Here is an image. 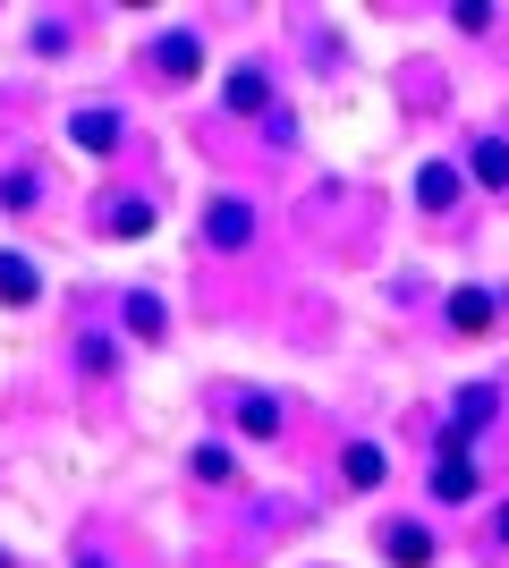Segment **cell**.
<instances>
[{
    "mask_svg": "<svg viewBox=\"0 0 509 568\" xmlns=\"http://www.w3.org/2000/svg\"><path fill=\"white\" fill-rule=\"evenodd\" d=\"M450 195H459L450 162H425V170H416V204H425V213H450Z\"/></svg>",
    "mask_w": 509,
    "mask_h": 568,
    "instance_id": "cell-4",
    "label": "cell"
},
{
    "mask_svg": "<svg viewBox=\"0 0 509 568\" xmlns=\"http://www.w3.org/2000/svg\"><path fill=\"white\" fill-rule=\"evenodd\" d=\"M492 314H501L492 288H459V297H450V323H459V332H492Z\"/></svg>",
    "mask_w": 509,
    "mask_h": 568,
    "instance_id": "cell-2",
    "label": "cell"
},
{
    "mask_svg": "<svg viewBox=\"0 0 509 568\" xmlns=\"http://www.w3.org/2000/svg\"><path fill=\"white\" fill-rule=\"evenodd\" d=\"M485 416H492V390H485V382H476V390H459V433H476Z\"/></svg>",
    "mask_w": 509,
    "mask_h": 568,
    "instance_id": "cell-14",
    "label": "cell"
},
{
    "mask_svg": "<svg viewBox=\"0 0 509 568\" xmlns=\"http://www.w3.org/2000/svg\"><path fill=\"white\" fill-rule=\"evenodd\" d=\"M339 467H348V484H357V493H374V484H383V450H374V442H357Z\"/></svg>",
    "mask_w": 509,
    "mask_h": 568,
    "instance_id": "cell-10",
    "label": "cell"
},
{
    "mask_svg": "<svg viewBox=\"0 0 509 568\" xmlns=\"http://www.w3.org/2000/svg\"><path fill=\"white\" fill-rule=\"evenodd\" d=\"M246 230H255L246 204H213V213H204V237H213V246H246Z\"/></svg>",
    "mask_w": 509,
    "mask_h": 568,
    "instance_id": "cell-3",
    "label": "cell"
},
{
    "mask_svg": "<svg viewBox=\"0 0 509 568\" xmlns=\"http://www.w3.org/2000/svg\"><path fill=\"white\" fill-rule=\"evenodd\" d=\"M195 475H204V484H230V450H195Z\"/></svg>",
    "mask_w": 509,
    "mask_h": 568,
    "instance_id": "cell-16",
    "label": "cell"
},
{
    "mask_svg": "<svg viewBox=\"0 0 509 568\" xmlns=\"http://www.w3.org/2000/svg\"><path fill=\"white\" fill-rule=\"evenodd\" d=\"M111 230H120V237H145V230H153V204H120V213H111Z\"/></svg>",
    "mask_w": 509,
    "mask_h": 568,
    "instance_id": "cell-15",
    "label": "cell"
},
{
    "mask_svg": "<svg viewBox=\"0 0 509 568\" xmlns=\"http://www.w3.org/2000/svg\"><path fill=\"white\" fill-rule=\"evenodd\" d=\"M390 560H399V568H434V535H425V526H390Z\"/></svg>",
    "mask_w": 509,
    "mask_h": 568,
    "instance_id": "cell-5",
    "label": "cell"
},
{
    "mask_svg": "<svg viewBox=\"0 0 509 568\" xmlns=\"http://www.w3.org/2000/svg\"><path fill=\"white\" fill-rule=\"evenodd\" d=\"M34 263H18V255H0V297H9V306H26V297H34Z\"/></svg>",
    "mask_w": 509,
    "mask_h": 568,
    "instance_id": "cell-9",
    "label": "cell"
},
{
    "mask_svg": "<svg viewBox=\"0 0 509 568\" xmlns=\"http://www.w3.org/2000/svg\"><path fill=\"white\" fill-rule=\"evenodd\" d=\"M501 544H509V509H501Z\"/></svg>",
    "mask_w": 509,
    "mask_h": 568,
    "instance_id": "cell-17",
    "label": "cell"
},
{
    "mask_svg": "<svg viewBox=\"0 0 509 568\" xmlns=\"http://www.w3.org/2000/svg\"><path fill=\"white\" fill-rule=\"evenodd\" d=\"M204 69V43L195 34H162V77H195Z\"/></svg>",
    "mask_w": 509,
    "mask_h": 568,
    "instance_id": "cell-7",
    "label": "cell"
},
{
    "mask_svg": "<svg viewBox=\"0 0 509 568\" xmlns=\"http://www.w3.org/2000/svg\"><path fill=\"white\" fill-rule=\"evenodd\" d=\"M434 493H441V500H476V467H467V433H459V425L441 433V467H434Z\"/></svg>",
    "mask_w": 509,
    "mask_h": 568,
    "instance_id": "cell-1",
    "label": "cell"
},
{
    "mask_svg": "<svg viewBox=\"0 0 509 568\" xmlns=\"http://www.w3.org/2000/svg\"><path fill=\"white\" fill-rule=\"evenodd\" d=\"M238 425L255 433V442H272V433H281V407L272 399H238Z\"/></svg>",
    "mask_w": 509,
    "mask_h": 568,
    "instance_id": "cell-11",
    "label": "cell"
},
{
    "mask_svg": "<svg viewBox=\"0 0 509 568\" xmlns=\"http://www.w3.org/2000/svg\"><path fill=\"white\" fill-rule=\"evenodd\" d=\"M230 111H264V77H255V69L230 77Z\"/></svg>",
    "mask_w": 509,
    "mask_h": 568,
    "instance_id": "cell-13",
    "label": "cell"
},
{
    "mask_svg": "<svg viewBox=\"0 0 509 568\" xmlns=\"http://www.w3.org/2000/svg\"><path fill=\"white\" fill-rule=\"evenodd\" d=\"M69 136L85 144V153H111V144H120V119H111V111H77V119H69Z\"/></svg>",
    "mask_w": 509,
    "mask_h": 568,
    "instance_id": "cell-6",
    "label": "cell"
},
{
    "mask_svg": "<svg viewBox=\"0 0 509 568\" xmlns=\"http://www.w3.org/2000/svg\"><path fill=\"white\" fill-rule=\"evenodd\" d=\"M476 179H485V187H509V144L501 136H476Z\"/></svg>",
    "mask_w": 509,
    "mask_h": 568,
    "instance_id": "cell-8",
    "label": "cell"
},
{
    "mask_svg": "<svg viewBox=\"0 0 509 568\" xmlns=\"http://www.w3.org/2000/svg\"><path fill=\"white\" fill-rule=\"evenodd\" d=\"M128 332L162 339V297H145V288H136V297H128Z\"/></svg>",
    "mask_w": 509,
    "mask_h": 568,
    "instance_id": "cell-12",
    "label": "cell"
}]
</instances>
